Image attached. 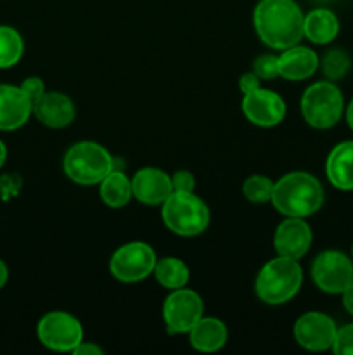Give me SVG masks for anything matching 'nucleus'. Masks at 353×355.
<instances>
[{
    "label": "nucleus",
    "mask_w": 353,
    "mask_h": 355,
    "mask_svg": "<svg viewBox=\"0 0 353 355\" xmlns=\"http://www.w3.org/2000/svg\"><path fill=\"white\" fill-rule=\"evenodd\" d=\"M350 66H352V59H350L348 52L341 51V49H331L325 52L320 61L322 73L331 82L345 78L346 73L350 71Z\"/></svg>",
    "instance_id": "nucleus-25"
},
{
    "label": "nucleus",
    "mask_w": 353,
    "mask_h": 355,
    "mask_svg": "<svg viewBox=\"0 0 353 355\" xmlns=\"http://www.w3.org/2000/svg\"><path fill=\"white\" fill-rule=\"evenodd\" d=\"M270 203L284 217H310L324 203V187L311 173L289 172L273 182Z\"/></svg>",
    "instance_id": "nucleus-2"
},
{
    "label": "nucleus",
    "mask_w": 353,
    "mask_h": 355,
    "mask_svg": "<svg viewBox=\"0 0 353 355\" xmlns=\"http://www.w3.org/2000/svg\"><path fill=\"white\" fill-rule=\"evenodd\" d=\"M204 315V302L197 291L189 288L172 290L163 304V321L173 335H183Z\"/></svg>",
    "instance_id": "nucleus-9"
},
{
    "label": "nucleus",
    "mask_w": 353,
    "mask_h": 355,
    "mask_svg": "<svg viewBox=\"0 0 353 355\" xmlns=\"http://www.w3.org/2000/svg\"><path fill=\"white\" fill-rule=\"evenodd\" d=\"M37 335L48 350L73 352L83 342V326L69 312L52 311L38 321Z\"/></svg>",
    "instance_id": "nucleus-8"
},
{
    "label": "nucleus",
    "mask_w": 353,
    "mask_h": 355,
    "mask_svg": "<svg viewBox=\"0 0 353 355\" xmlns=\"http://www.w3.org/2000/svg\"><path fill=\"white\" fill-rule=\"evenodd\" d=\"M100 200L109 208H123L134 198L132 194V179L121 170L113 168L99 184Z\"/></svg>",
    "instance_id": "nucleus-21"
},
{
    "label": "nucleus",
    "mask_w": 353,
    "mask_h": 355,
    "mask_svg": "<svg viewBox=\"0 0 353 355\" xmlns=\"http://www.w3.org/2000/svg\"><path fill=\"white\" fill-rule=\"evenodd\" d=\"M114 158L102 144L82 141L73 144L62 159L66 177L80 186H96L114 168Z\"/></svg>",
    "instance_id": "nucleus-5"
},
{
    "label": "nucleus",
    "mask_w": 353,
    "mask_h": 355,
    "mask_svg": "<svg viewBox=\"0 0 353 355\" xmlns=\"http://www.w3.org/2000/svg\"><path fill=\"white\" fill-rule=\"evenodd\" d=\"M301 114L310 127L317 130L332 128L341 120L343 94L331 80L315 82L301 96Z\"/></svg>",
    "instance_id": "nucleus-6"
},
{
    "label": "nucleus",
    "mask_w": 353,
    "mask_h": 355,
    "mask_svg": "<svg viewBox=\"0 0 353 355\" xmlns=\"http://www.w3.org/2000/svg\"><path fill=\"white\" fill-rule=\"evenodd\" d=\"M187 335H189L192 349L204 354L218 352L220 349H224L228 338L225 322L217 318H206V315H203Z\"/></svg>",
    "instance_id": "nucleus-19"
},
{
    "label": "nucleus",
    "mask_w": 353,
    "mask_h": 355,
    "mask_svg": "<svg viewBox=\"0 0 353 355\" xmlns=\"http://www.w3.org/2000/svg\"><path fill=\"white\" fill-rule=\"evenodd\" d=\"M172 193V177L154 166L141 168L132 177V194L145 207L163 205Z\"/></svg>",
    "instance_id": "nucleus-14"
},
{
    "label": "nucleus",
    "mask_w": 353,
    "mask_h": 355,
    "mask_svg": "<svg viewBox=\"0 0 353 355\" xmlns=\"http://www.w3.org/2000/svg\"><path fill=\"white\" fill-rule=\"evenodd\" d=\"M273 191V180L266 175H249L242 184V194L253 205L270 203Z\"/></svg>",
    "instance_id": "nucleus-24"
},
{
    "label": "nucleus",
    "mask_w": 353,
    "mask_h": 355,
    "mask_svg": "<svg viewBox=\"0 0 353 355\" xmlns=\"http://www.w3.org/2000/svg\"><path fill=\"white\" fill-rule=\"evenodd\" d=\"M303 284V269L298 260L277 255L260 269L255 293L263 304L282 305L293 300Z\"/></svg>",
    "instance_id": "nucleus-3"
},
{
    "label": "nucleus",
    "mask_w": 353,
    "mask_h": 355,
    "mask_svg": "<svg viewBox=\"0 0 353 355\" xmlns=\"http://www.w3.org/2000/svg\"><path fill=\"white\" fill-rule=\"evenodd\" d=\"M279 76L289 82H303L315 75L320 66L317 52L303 45H291L279 55Z\"/></svg>",
    "instance_id": "nucleus-17"
},
{
    "label": "nucleus",
    "mask_w": 353,
    "mask_h": 355,
    "mask_svg": "<svg viewBox=\"0 0 353 355\" xmlns=\"http://www.w3.org/2000/svg\"><path fill=\"white\" fill-rule=\"evenodd\" d=\"M294 340L310 352H324L332 349L338 326L324 312H307L294 322Z\"/></svg>",
    "instance_id": "nucleus-11"
},
{
    "label": "nucleus",
    "mask_w": 353,
    "mask_h": 355,
    "mask_svg": "<svg viewBox=\"0 0 353 355\" xmlns=\"http://www.w3.org/2000/svg\"><path fill=\"white\" fill-rule=\"evenodd\" d=\"M339 33V21L332 10L314 9L305 16L303 37L311 44L325 45L331 44Z\"/></svg>",
    "instance_id": "nucleus-20"
},
{
    "label": "nucleus",
    "mask_w": 353,
    "mask_h": 355,
    "mask_svg": "<svg viewBox=\"0 0 353 355\" xmlns=\"http://www.w3.org/2000/svg\"><path fill=\"white\" fill-rule=\"evenodd\" d=\"M161 218L173 234L194 238L203 234L210 225V208L194 191H173L161 205Z\"/></svg>",
    "instance_id": "nucleus-4"
},
{
    "label": "nucleus",
    "mask_w": 353,
    "mask_h": 355,
    "mask_svg": "<svg viewBox=\"0 0 353 355\" xmlns=\"http://www.w3.org/2000/svg\"><path fill=\"white\" fill-rule=\"evenodd\" d=\"M241 110L246 120L251 121L253 125L270 128L279 125L286 118L287 107L279 94L260 87L242 97Z\"/></svg>",
    "instance_id": "nucleus-12"
},
{
    "label": "nucleus",
    "mask_w": 353,
    "mask_h": 355,
    "mask_svg": "<svg viewBox=\"0 0 353 355\" xmlns=\"http://www.w3.org/2000/svg\"><path fill=\"white\" fill-rule=\"evenodd\" d=\"M75 355H102L104 350L100 349L99 345L96 343H90V342H82L75 350H73Z\"/></svg>",
    "instance_id": "nucleus-32"
},
{
    "label": "nucleus",
    "mask_w": 353,
    "mask_h": 355,
    "mask_svg": "<svg viewBox=\"0 0 353 355\" xmlns=\"http://www.w3.org/2000/svg\"><path fill=\"white\" fill-rule=\"evenodd\" d=\"M303 21V10L294 0H260L253 12V24L260 40L277 51L300 44Z\"/></svg>",
    "instance_id": "nucleus-1"
},
{
    "label": "nucleus",
    "mask_w": 353,
    "mask_h": 355,
    "mask_svg": "<svg viewBox=\"0 0 353 355\" xmlns=\"http://www.w3.org/2000/svg\"><path fill=\"white\" fill-rule=\"evenodd\" d=\"M311 239V227L305 218L287 217L277 225L273 232V248L277 255L300 260L310 250Z\"/></svg>",
    "instance_id": "nucleus-13"
},
{
    "label": "nucleus",
    "mask_w": 353,
    "mask_h": 355,
    "mask_svg": "<svg viewBox=\"0 0 353 355\" xmlns=\"http://www.w3.org/2000/svg\"><path fill=\"white\" fill-rule=\"evenodd\" d=\"M346 123H348V127L353 130V99L350 101L348 107H346Z\"/></svg>",
    "instance_id": "nucleus-35"
},
{
    "label": "nucleus",
    "mask_w": 353,
    "mask_h": 355,
    "mask_svg": "<svg viewBox=\"0 0 353 355\" xmlns=\"http://www.w3.org/2000/svg\"><path fill=\"white\" fill-rule=\"evenodd\" d=\"M260 89V78L255 75V73H244V75H241V78H239V90L242 92V96H246V94L253 92V90Z\"/></svg>",
    "instance_id": "nucleus-31"
},
{
    "label": "nucleus",
    "mask_w": 353,
    "mask_h": 355,
    "mask_svg": "<svg viewBox=\"0 0 353 355\" xmlns=\"http://www.w3.org/2000/svg\"><path fill=\"white\" fill-rule=\"evenodd\" d=\"M158 262L154 248L144 241H130L111 255L109 270L121 283H138L154 272Z\"/></svg>",
    "instance_id": "nucleus-7"
},
{
    "label": "nucleus",
    "mask_w": 353,
    "mask_h": 355,
    "mask_svg": "<svg viewBox=\"0 0 353 355\" xmlns=\"http://www.w3.org/2000/svg\"><path fill=\"white\" fill-rule=\"evenodd\" d=\"M7 279H9V269H7L6 262H3V260L0 259V290H2V288L6 286Z\"/></svg>",
    "instance_id": "nucleus-34"
},
{
    "label": "nucleus",
    "mask_w": 353,
    "mask_h": 355,
    "mask_svg": "<svg viewBox=\"0 0 353 355\" xmlns=\"http://www.w3.org/2000/svg\"><path fill=\"white\" fill-rule=\"evenodd\" d=\"M33 103L21 87L0 83V130H17L30 120Z\"/></svg>",
    "instance_id": "nucleus-16"
},
{
    "label": "nucleus",
    "mask_w": 353,
    "mask_h": 355,
    "mask_svg": "<svg viewBox=\"0 0 353 355\" xmlns=\"http://www.w3.org/2000/svg\"><path fill=\"white\" fill-rule=\"evenodd\" d=\"M152 274H154L156 281L170 291L187 286L190 279V270L187 263L176 257H165V259L158 260Z\"/></svg>",
    "instance_id": "nucleus-22"
},
{
    "label": "nucleus",
    "mask_w": 353,
    "mask_h": 355,
    "mask_svg": "<svg viewBox=\"0 0 353 355\" xmlns=\"http://www.w3.org/2000/svg\"><path fill=\"white\" fill-rule=\"evenodd\" d=\"M311 279L325 293H343L353 283V262L336 250L318 253L311 263Z\"/></svg>",
    "instance_id": "nucleus-10"
},
{
    "label": "nucleus",
    "mask_w": 353,
    "mask_h": 355,
    "mask_svg": "<svg viewBox=\"0 0 353 355\" xmlns=\"http://www.w3.org/2000/svg\"><path fill=\"white\" fill-rule=\"evenodd\" d=\"M332 352L336 355H353V324L338 328L336 340L332 343Z\"/></svg>",
    "instance_id": "nucleus-27"
},
{
    "label": "nucleus",
    "mask_w": 353,
    "mask_h": 355,
    "mask_svg": "<svg viewBox=\"0 0 353 355\" xmlns=\"http://www.w3.org/2000/svg\"><path fill=\"white\" fill-rule=\"evenodd\" d=\"M21 187V179L16 173H7V175L0 177V198L3 201L10 200L12 196H16L19 193Z\"/></svg>",
    "instance_id": "nucleus-29"
},
{
    "label": "nucleus",
    "mask_w": 353,
    "mask_h": 355,
    "mask_svg": "<svg viewBox=\"0 0 353 355\" xmlns=\"http://www.w3.org/2000/svg\"><path fill=\"white\" fill-rule=\"evenodd\" d=\"M172 177V187L173 191H180V193H190L196 189V179L194 173L189 170H176Z\"/></svg>",
    "instance_id": "nucleus-28"
},
{
    "label": "nucleus",
    "mask_w": 353,
    "mask_h": 355,
    "mask_svg": "<svg viewBox=\"0 0 353 355\" xmlns=\"http://www.w3.org/2000/svg\"><path fill=\"white\" fill-rule=\"evenodd\" d=\"M6 158H7V148L6 144H3V141H0V168H2L3 163H6Z\"/></svg>",
    "instance_id": "nucleus-36"
},
{
    "label": "nucleus",
    "mask_w": 353,
    "mask_h": 355,
    "mask_svg": "<svg viewBox=\"0 0 353 355\" xmlns=\"http://www.w3.org/2000/svg\"><path fill=\"white\" fill-rule=\"evenodd\" d=\"M352 255H353V245H352Z\"/></svg>",
    "instance_id": "nucleus-37"
},
{
    "label": "nucleus",
    "mask_w": 353,
    "mask_h": 355,
    "mask_svg": "<svg viewBox=\"0 0 353 355\" xmlns=\"http://www.w3.org/2000/svg\"><path fill=\"white\" fill-rule=\"evenodd\" d=\"M33 114L40 123L48 128H64L73 123L76 116L75 103L71 97L57 90H45L33 103Z\"/></svg>",
    "instance_id": "nucleus-15"
},
{
    "label": "nucleus",
    "mask_w": 353,
    "mask_h": 355,
    "mask_svg": "<svg viewBox=\"0 0 353 355\" xmlns=\"http://www.w3.org/2000/svg\"><path fill=\"white\" fill-rule=\"evenodd\" d=\"M341 295H343V307H345V311L348 312L350 315H353V283L350 284Z\"/></svg>",
    "instance_id": "nucleus-33"
},
{
    "label": "nucleus",
    "mask_w": 353,
    "mask_h": 355,
    "mask_svg": "<svg viewBox=\"0 0 353 355\" xmlns=\"http://www.w3.org/2000/svg\"><path fill=\"white\" fill-rule=\"evenodd\" d=\"M24 52V42L19 31L10 26H0V69L12 68Z\"/></svg>",
    "instance_id": "nucleus-23"
},
{
    "label": "nucleus",
    "mask_w": 353,
    "mask_h": 355,
    "mask_svg": "<svg viewBox=\"0 0 353 355\" xmlns=\"http://www.w3.org/2000/svg\"><path fill=\"white\" fill-rule=\"evenodd\" d=\"M325 175L339 191H353V141H343L332 148L325 162Z\"/></svg>",
    "instance_id": "nucleus-18"
},
{
    "label": "nucleus",
    "mask_w": 353,
    "mask_h": 355,
    "mask_svg": "<svg viewBox=\"0 0 353 355\" xmlns=\"http://www.w3.org/2000/svg\"><path fill=\"white\" fill-rule=\"evenodd\" d=\"M19 87L23 89V92L30 97L31 103H35V101L45 92L44 80L38 78V76H28V78L23 80V83H21Z\"/></svg>",
    "instance_id": "nucleus-30"
},
{
    "label": "nucleus",
    "mask_w": 353,
    "mask_h": 355,
    "mask_svg": "<svg viewBox=\"0 0 353 355\" xmlns=\"http://www.w3.org/2000/svg\"><path fill=\"white\" fill-rule=\"evenodd\" d=\"M253 73L260 80H273L279 76V58L273 54H262L253 61Z\"/></svg>",
    "instance_id": "nucleus-26"
}]
</instances>
